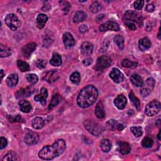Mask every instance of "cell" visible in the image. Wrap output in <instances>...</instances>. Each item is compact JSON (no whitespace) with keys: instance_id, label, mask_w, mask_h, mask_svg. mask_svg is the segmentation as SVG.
Listing matches in <instances>:
<instances>
[{"instance_id":"f546056e","label":"cell","mask_w":161,"mask_h":161,"mask_svg":"<svg viewBox=\"0 0 161 161\" xmlns=\"http://www.w3.org/2000/svg\"><path fill=\"white\" fill-rule=\"evenodd\" d=\"M0 52H1V54H0L1 58L8 57L11 54V49L9 47L1 44L0 45Z\"/></svg>"},{"instance_id":"4dcf8cb0","label":"cell","mask_w":161,"mask_h":161,"mask_svg":"<svg viewBox=\"0 0 161 161\" xmlns=\"http://www.w3.org/2000/svg\"><path fill=\"white\" fill-rule=\"evenodd\" d=\"M129 97H130V99H131V101H132V103H133V104L135 105V106L136 107V108L138 110H140V100L135 96V94H134L133 91H131L130 93Z\"/></svg>"},{"instance_id":"ac0fdd59","label":"cell","mask_w":161,"mask_h":161,"mask_svg":"<svg viewBox=\"0 0 161 161\" xmlns=\"http://www.w3.org/2000/svg\"><path fill=\"white\" fill-rule=\"evenodd\" d=\"M7 85L10 87L13 88L16 86L18 82V76L16 74H12L8 76L7 79Z\"/></svg>"},{"instance_id":"7dc6e473","label":"cell","mask_w":161,"mask_h":161,"mask_svg":"<svg viewBox=\"0 0 161 161\" xmlns=\"http://www.w3.org/2000/svg\"><path fill=\"white\" fill-rule=\"evenodd\" d=\"M36 64H37V66L39 69L44 68L45 67V65H46V62L44 60H38Z\"/></svg>"},{"instance_id":"bcb514c9","label":"cell","mask_w":161,"mask_h":161,"mask_svg":"<svg viewBox=\"0 0 161 161\" xmlns=\"http://www.w3.org/2000/svg\"><path fill=\"white\" fill-rule=\"evenodd\" d=\"M7 144H8L7 140L3 137H1V139H0V149H3L5 147H6L7 145Z\"/></svg>"},{"instance_id":"9c48e42d","label":"cell","mask_w":161,"mask_h":161,"mask_svg":"<svg viewBox=\"0 0 161 161\" xmlns=\"http://www.w3.org/2000/svg\"><path fill=\"white\" fill-rule=\"evenodd\" d=\"M39 141V136L38 134L34 131L29 132L25 137V142L28 145L37 144Z\"/></svg>"},{"instance_id":"44dd1931","label":"cell","mask_w":161,"mask_h":161,"mask_svg":"<svg viewBox=\"0 0 161 161\" xmlns=\"http://www.w3.org/2000/svg\"><path fill=\"white\" fill-rule=\"evenodd\" d=\"M48 20L47 15L45 14H39L37 17V25L39 29H42L44 27L45 23Z\"/></svg>"},{"instance_id":"d6a6232c","label":"cell","mask_w":161,"mask_h":161,"mask_svg":"<svg viewBox=\"0 0 161 161\" xmlns=\"http://www.w3.org/2000/svg\"><path fill=\"white\" fill-rule=\"evenodd\" d=\"M122 64L123 67H126V68H136L138 65L137 62L131 61L128 59H124L122 61Z\"/></svg>"},{"instance_id":"8992f818","label":"cell","mask_w":161,"mask_h":161,"mask_svg":"<svg viewBox=\"0 0 161 161\" xmlns=\"http://www.w3.org/2000/svg\"><path fill=\"white\" fill-rule=\"evenodd\" d=\"M160 111V103L156 100L149 103L145 108V113L149 117H153Z\"/></svg>"},{"instance_id":"7402d4cb","label":"cell","mask_w":161,"mask_h":161,"mask_svg":"<svg viewBox=\"0 0 161 161\" xmlns=\"http://www.w3.org/2000/svg\"><path fill=\"white\" fill-rule=\"evenodd\" d=\"M139 48L141 50L144 51L149 49L150 47L151 42L147 37H144L139 40Z\"/></svg>"},{"instance_id":"1f68e13d","label":"cell","mask_w":161,"mask_h":161,"mask_svg":"<svg viewBox=\"0 0 161 161\" xmlns=\"http://www.w3.org/2000/svg\"><path fill=\"white\" fill-rule=\"evenodd\" d=\"M17 66L18 69L21 71V72H26L28 71L30 69V66L28 63H26L25 61L18 60L17 61Z\"/></svg>"},{"instance_id":"b9f144b4","label":"cell","mask_w":161,"mask_h":161,"mask_svg":"<svg viewBox=\"0 0 161 161\" xmlns=\"http://www.w3.org/2000/svg\"><path fill=\"white\" fill-rule=\"evenodd\" d=\"M145 86H144L143 88H142V89L141 90V91H140V93H141V94L143 96H148L150 93V92H151V90H152L151 88H150L149 86H147V85H145Z\"/></svg>"},{"instance_id":"f907efd6","label":"cell","mask_w":161,"mask_h":161,"mask_svg":"<svg viewBox=\"0 0 161 161\" xmlns=\"http://www.w3.org/2000/svg\"><path fill=\"white\" fill-rule=\"evenodd\" d=\"M8 118H10L9 121L10 122H20L21 118L19 115L16 116L15 117H8Z\"/></svg>"},{"instance_id":"2e32d148","label":"cell","mask_w":161,"mask_h":161,"mask_svg":"<svg viewBox=\"0 0 161 161\" xmlns=\"http://www.w3.org/2000/svg\"><path fill=\"white\" fill-rule=\"evenodd\" d=\"M63 42L67 48H70L75 45V40L70 33H66L63 35Z\"/></svg>"},{"instance_id":"60d3db41","label":"cell","mask_w":161,"mask_h":161,"mask_svg":"<svg viewBox=\"0 0 161 161\" xmlns=\"http://www.w3.org/2000/svg\"><path fill=\"white\" fill-rule=\"evenodd\" d=\"M153 140L149 137H145L142 141V145L144 148H150L153 145Z\"/></svg>"},{"instance_id":"f6af8a7d","label":"cell","mask_w":161,"mask_h":161,"mask_svg":"<svg viewBox=\"0 0 161 161\" xmlns=\"http://www.w3.org/2000/svg\"><path fill=\"white\" fill-rule=\"evenodd\" d=\"M61 5L62 6V9H63V10H64L66 13H67V12L69 11L70 7H71L70 4H69L68 2H61Z\"/></svg>"},{"instance_id":"4fadbf2b","label":"cell","mask_w":161,"mask_h":161,"mask_svg":"<svg viewBox=\"0 0 161 161\" xmlns=\"http://www.w3.org/2000/svg\"><path fill=\"white\" fill-rule=\"evenodd\" d=\"M94 49L93 45L88 42H85L80 46V52L84 56L91 55Z\"/></svg>"},{"instance_id":"ffe728a7","label":"cell","mask_w":161,"mask_h":161,"mask_svg":"<svg viewBox=\"0 0 161 161\" xmlns=\"http://www.w3.org/2000/svg\"><path fill=\"white\" fill-rule=\"evenodd\" d=\"M95 115L97 118L99 119L104 118L105 117V113L104 110V106L102 102H99L95 108Z\"/></svg>"},{"instance_id":"52a82bcc","label":"cell","mask_w":161,"mask_h":161,"mask_svg":"<svg viewBox=\"0 0 161 161\" xmlns=\"http://www.w3.org/2000/svg\"><path fill=\"white\" fill-rule=\"evenodd\" d=\"M112 63L111 58L107 56H103L99 57L96 62V69L97 71H103L109 67Z\"/></svg>"},{"instance_id":"f5cc1de1","label":"cell","mask_w":161,"mask_h":161,"mask_svg":"<svg viewBox=\"0 0 161 161\" xmlns=\"http://www.w3.org/2000/svg\"><path fill=\"white\" fill-rule=\"evenodd\" d=\"M1 76H2V79H3V78L4 77V73H3V70H1Z\"/></svg>"},{"instance_id":"e575fe53","label":"cell","mask_w":161,"mask_h":161,"mask_svg":"<svg viewBox=\"0 0 161 161\" xmlns=\"http://www.w3.org/2000/svg\"><path fill=\"white\" fill-rule=\"evenodd\" d=\"M17 159L16 154L13 151H10L7 155L2 159L3 161H11L16 160Z\"/></svg>"},{"instance_id":"ba28073f","label":"cell","mask_w":161,"mask_h":161,"mask_svg":"<svg viewBox=\"0 0 161 161\" xmlns=\"http://www.w3.org/2000/svg\"><path fill=\"white\" fill-rule=\"evenodd\" d=\"M99 29L101 32H105L108 30L118 32L120 30V26L115 21H108L101 24L99 27Z\"/></svg>"},{"instance_id":"7a4b0ae2","label":"cell","mask_w":161,"mask_h":161,"mask_svg":"<svg viewBox=\"0 0 161 161\" xmlns=\"http://www.w3.org/2000/svg\"><path fill=\"white\" fill-rule=\"evenodd\" d=\"M66 148L64 140L59 139L52 145L45 146L39 153L40 158L44 160H52L61 155Z\"/></svg>"},{"instance_id":"f1b7e54d","label":"cell","mask_w":161,"mask_h":161,"mask_svg":"<svg viewBox=\"0 0 161 161\" xmlns=\"http://www.w3.org/2000/svg\"><path fill=\"white\" fill-rule=\"evenodd\" d=\"M44 125V121L41 117H36L32 121V126L34 128L39 130Z\"/></svg>"},{"instance_id":"7c38bea8","label":"cell","mask_w":161,"mask_h":161,"mask_svg":"<svg viewBox=\"0 0 161 161\" xmlns=\"http://www.w3.org/2000/svg\"><path fill=\"white\" fill-rule=\"evenodd\" d=\"M37 45L34 42H30L28 44H26L22 48V53L25 58H29L30 57L32 53L35 50L36 48Z\"/></svg>"},{"instance_id":"816d5d0a","label":"cell","mask_w":161,"mask_h":161,"mask_svg":"<svg viewBox=\"0 0 161 161\" xmlns=\"http://www.w3.org/2000/svg\"><path fill=\"white\" fill-rule=\"evenodd\" d=\"M92 62H93V59L91 58H87V59H85L83 62V64L86 66H90L91 64H92Z\"/></svg>"},{"instance_id":"836d02e7","label":"cell","mask_w":161,"mask_h":161,"mask_svg":"<svg viewBox=\"0 0 161 161\" xmlns=\"http://www.w3.org/2000/svg\"><path fill=\"white\" fill-rule=\"evenodd\" d=\"M114 41L115 44L117 45V46L120 48L123 49L124 47V38L120 35H117L114 38Z\"/></svg>"},{"instance_id":"8d00e7d4","label":"cell","mask_w":161,"mask_h":161,"mask_svg":"<svg viewBox=\"0 0 161 161\" xmlns=\"http://www.w3.org/2000/svg\"><path fill=\"white\" fill-rule=\"evenodd\" d=\"M119 123L117 122V121L115 120H109L106 123V126L110 130H115L116 129H118Z\"/></svg>"},{"instance_id":"681fc988","label":"cell","mask_w":161,"mask_h":161,"mask_svg":"<svg viewBox=\"0 0 161 161\" xmlns=\"http://www.w3.org/2000/svg\"><path fill=\"white\" fill-rule=\"evenodd\" d=\"M154 10H155V7L152 4L147 5L145 7V10L148 12H154Z\"/></svg>"},{"instance_id":"603a6c76","label":"cell","mask_w":161,"mask_h":161,"mask_svg":"<svg viewBox=\"0 0 161 161\" xmlns=\"http://www.w3.org/2000/svg\"><path fill=\"white\" fill-rule=\"evenodd\" d=\"M118 147H119L120 152L123 155L128 154L131 151V147L130 144L125 142H119Z\"/></svg>"},{"instance_id":"f35d334b","label":"cell","mask_w":161,"mask_h":161,"mask_svg":"<svg viewBox=\"0 0 161 161\" xmlns=\"http://www.w3.org/2000/svg\"><path fill=\"white\" fill-rule=\"evenodd\" d=\"M130 130L136 137H140L142 135V129L140 126H133L130 128Z\"/></svg>"},{"instance_id":"8fae6325","label":"cell","mask_w":161,"mask_h":161,"mask_svg":"<svg viewBox=\"0 0 161 161\" xmlns=\"http://www.w3.org/2000/svg\"><path fill=\"white\" fill-rule=\"evenodd\" d=\"M110 77L116 83H119L123 80L124 76L117 68H113L110 73Z\"/></svg>"},{"instance_id":"277c9868","label":"cell","mask_w":161,"mask_h":161,"mask_svg":"<svg viewBox=\"0 0 161 161\" xmlns=\"http://www.w3.org/2000/svg\"><path fill=\"white\" fill-rule=\"evenodd\" d=\"M123 20L126 21H133L134 22H136L139 25V26H142L143 25V18L142 15L136 12L130 10L127 11L124 14Z\"/></svg>"},{"instance_id":"d4e9b609","label":"cell","mask_w":161,"mask_h":161,"mask_svg":"<svg viewBox=\"0 0 161 161\" xmlns=\"http://www.w3.org/2000/svg\"><path fill=\"white\" fill-rule=\"evenodd\" d=\"M50 63L53 66H59L62 64V58L58 53H53L52 59L50 61Z\"/></svg>"},{"instance_id":"db71d44e","label":"cell","mask_w":161,"mask_h":161,"mask_svg":"<svg viewBox=\"0 0 161 161\" xmlns=\"http://www.w3.org/2000/svg\"><path fill=\"white\" fill-rule=\"evenodd\" d=\"M160 131L159 132V135H158V139H159V140H160Z\"/></svg>"},{"instance_id":"7bdbcfd3","label":"cell","mask_w":161,"mask_h":161,"mask_svg":"<svg viewBox=\"0 0 161 161\" xmlns=\"http://www.w3.org/2000/svg\"><path fill=\"white\" fill-rule=\"evenodd\" d=\"M144 5V2L142 0H139V1H136L134 2V8L137 10H140L142 8L143 6Z\"/></svg>"},{"instance_id":"83f0119b","label":"cell","mask_w":161,"mask_h":161,"mask_svg":"<svg viewBox=\"0 0 161 161\" xmlns=\"http://www.w3.org/2000/svg\"><path fill=\"white\" fill-rule=\"evenodd\" d=\"M56 77H58V74L56 71L53 70L48 72L46 74V76H45V79L47 80V81L49 83H52L55 81V80L57 79Z\"/></svg>"},{"instance_id":"d6986e66","label":"cell","mask_w":161,"mask_h":161,"mask_svg":"<svg viewBox=\"0 0 161 161\" xmlns=\"http://www.w3.org/2000/svg\"><path fill=\"white\" fill-rule=\"evenodd\" d=\"M130 80L131 83L137 87H142L144 85L142 78L137 74H134L130 77Z\"/></svg>"},{"instance_id":"c3c4849f","label":"cell","mask_w":161,"mask_h":161,"mask_svg":"<svg viewBox=\"0 0 161 161\" xmlns=\"http://www.w3.org/2000/svg\"><path fill=\"white\" fill-rule=\"evenodd\" d=\"M79 32H80V33L85 34V33H86V32H88V26H87L86 25H82L81 26H79Z\"/></svg>"},{"instance_id":"30bf717a","label":"cell","mask_w":161,"mask_h":161,"mask_svg":"<svg viewBox=\"0 0 161 161\" xmlns=\"http://www.w3.org/2000/svg\"><path fill=\"white\" fill-rule=\"evenodd\" d=\"M34 92V88L33 86H28L25 88L20 89L16 93V97L17 98H21L25 97H29Z\"/></svg>"},{"instance_id":"d590c367","label":"cell","mask_w":161,"mask_h":161,"mask_svg":"<svg viewBox=\"0 0 161 161\" xmlns=\"http://www.w3.org/2000/svg\"><path fill=\"white\" fill-rule=\"evenodd\" d=\"M70 79L71 81L76 85L79 84L80 81V74L78 72H73L70 77Z\"/></svg>"},{"instance_id":"5bb4252c","label":"cell","mask_w":161,"mask_h":161,"mask_svg":"<svg viewBox=\"0 0 161 161\" xmlns=\"http://www.w3.org/2000/svg\"><path fill=\"white\" fill-rule=\"evenodd\" d=\"M127 103L126 97L123 94L118 95L114 100V104L119 110H123Z\"/></svg>"},{"instance_id":"4316f807","label":"cell","mask_w":161,"mask_h":161,"mask_svg":"<svg viewBox=\"0 0 161 161\" xmlns=\"http://www.w3.org/2000/svg\"><path fill=\"white\" fill-rule=\"evenodd\" d=\"M61 96L58 94H54L52 98L51 101H50L49 106H48V108L52 109L53 108H54V107L57 106L61 103Z\"/></svg>"},{"instance_id":"9a60e30c","label":"cell","mask_w":161,"mask_h":161,"mask_svg":"<svg viewBox=\"0 0 161 161\" xmlns=\"http://www.w3.org/2000/svg\"><path fill=\"white\" fill-rule=\"evenodd\" d=\"M48 97V92L46 88H42L40 90V93L39 94L36 95L34 98L36 101L40 102L43 106H45L46 104V100Z\"/></svg>"},{"instance_id":"e0dca14e","label":"cell","mask_w":161,"mask_h":161,"mask_svg":"<svg viewBox=\"0 0 161 161\" xmlns=\"http://www.w3.org/2000/svg\"><path fill=\"white\" fill-rule=\"evenodd\" d=\"M18 104L20 106V110L25 113H29L32 110V106L30 103L26 100H21L19 101Z\"/></svg>"},{"instance_id":"5b68a950","label":"cell","mask_w":161,"mask_h":161,"mask_svg":"<svg viewBox=\"0 0 161 161\" xmlns=\"http://www.w3.org/2000/svg\"><path fill=\"white\" fill-rule=\"evenodd\" d=\"M5 23L8 27L12 30H16L21 26V22L17 16L11 13L5 17Z\"/></svg>"},{"instance_id":"74e56055","label":"cell","mask_w":161,"mask_h":161,"mask_svg":"<svg viewBox=\"0 0 161 161\" xmlns=\"http://www.w3.org/2000/svg\"><path fill=\"white\" fill-rule=\"evenodd\" d=\"M26 79H27L28 81L32 84V85H35L36 84L38 80H39V77L38 76L35 74H27L26 75Z\"/></svg>"},{"instance_id":"3957f363","label":"cell","mask_w":161,"mask_h":161,"mask_svg":"<svg viewBox=\"0 0 161 161\" xmlns=\"http://www.w3.org/2000/svg\"><path fill=\"white\" fill-rule=\"evenodd\" d=\"M85 128L94 136H98L102 133L103 128L99 123L92 120H86L84 122Z\"/></svg>"},{"instance_id":"6da1fadb","label":"cell","mask_w":161,"mask_h":161,"mask_svg":"<svg viewBox=\"0 0 161 161\" xmlns=\"http://www.w3.org/2000/svg\"><path fill=\"white\" fill-rule=\"evenodd\" d=\"M98 96L97 89L93 85H88L80 91L77 98V104L83 108L92 106Z\"/></svg>"},{"instance_id":"cb8c5ba5","label":"cell","mask_w":161,"mask_h":161,"mask_svg":"<svg viewBox=\"0 0 161 161\" xmlns=\"http://www.w3.org/2000/svg\"><path fill=\"white\" fill-rule=\"evenodd\" d=\"M100 147L103 152H108L112 149V143L108 139H103L100 144Z\"/></svg>"},{"instance_id":"ee69618b","label":"cell","mask_w":161,"mask_h":161,"mask_svg":"<svg viewBox=\"0 0 161 161\" xmlns=\"http://www.w3.org/2000/svg\"><path fill=\"white\" fill-rule=\"evenodd\" d=\"M125 25L131 30H136L137 29V26L136 24H134L131 21H126Z\"/></svg>"},{"instance_id":"484cf974","label":"cell","mask_w":161,"mask_h":161,"mask_svg":"<svg viewBox=\"0 0 161 161\" xmlns=\"http://www.w3.org/2000/svg\"><path fill=\"white\" fill-rule=\"evenodd\" d=\"M86 18L87 15L85 12H84L83 11H79L75 14L73 18V21L74 23H80L86 20Z\"/></svg>"},{"instance_id":"ab89813d","label":"cell","mask_w":161,"mask_h":161,"mask_svg":"<svg viewBox=\"0 0 161 161\" xmlns=\"http://www.w3.org/2000/svg\"><path fill=\"white\" fill-rule=\"evenodd\" d=\"M102 8V5L98 2H94L90 7V10L94 13L99 12Z\"/></svg>"}]
</instances>
